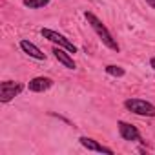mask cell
<instances>
[{
	"instance_id": "5b68a950",
	"label": "cell",
	"mask_w": 155,
	"mask_h": 155,
	"mask_svg": "<svg viewBox=\"0 0 155 155\" xmlns=\"http://www.w3.org/2000/svg\"><path fill=\"white\" fill-rule=\"evenodd\" d=\"M117 128H119V135L124 140H128V142H144L140 131L137 130V126H133V124H130L126 120H119Z\"/></svg>"
},
{
	"instance_id": "9c48e42d",
	"label": "cell",
	"mask_w": 155,
	"mask_h": 155,
	"mask_svg": "<svg viewBox=\"0 0 155 155\" xmlns=\"http://www.w3.org/2000/svg\"><path fill=\"white\" fill-rule=\"evenodd\" d=\"M51 53H53V57H55L64 68H68V69H77V64H75V60H73V57H71V53H69L68 49L55 46V48L51 49Z\"/></svg>"
},
{
	"instance_id": "6da1fadb",
	"label": "cell",
	"mask_w": 155,
	"mask_h": 155,
	"mask_svg": "<svg viewBox=\"0 0 155 155\" xmlns=\"http://www.w3.org/2000/svg\"><path fill=\"white\" fill-rule=\"evenodd\" d=\"M84 18L88 20L90 28L95 31V35L101 38V42H102L108 49H111V51H115V53H119V51H120V46H119L117 38L111 35V31L102 24V20H101L95 13H91V11H84Z\"/></svg>"
},
{
	"instance_id": "52a82bcc",
	"label": "cell",
	"mask_w": 155,
	"mask_h": 155,
	"mask_svg": "<svg viewBox=\"0 0 155 155\" xmlns=\"http://www.w3.org/2000/svg\"><path fill=\"white\" fill-rule=\"evenodd\" d=\"M20 49L28 55V57H31V58H35V60H46V53L37 46V44H33L31 40H28V38H22L20 40Z\"/></svg>"
},
{
	"instance_id": "ba28073f",
	"label": "cell",
	"mask_w": 155,
	"mask_h": 155,
	"mask_svg": "<svg viewBox=\"0 0 155 155\" xmlns=\"http://www.w3.org/2000/svg\"><path fill=\"white\" fill-rule=\"evenodd\" d=\"M79 142H81V144H82L88 151H99V153H108V155H113V150H111V148H108V146L101 144L99 140H95V139H91V137L82 135V137H79Z\"/></svg>"
},
{
	"instance_id": "277c9868",
	"label": "cell",
	"mask_w": 155,
	"mask_h": 155,
	"mask_svg": "<svg viewBox=\"0 0 155 155\" xmlns=\"http://www.w3.org/2000/svg\"><path fill=\"white\" fill-rule=\"evenodd\" d=\"M22 91H24V84L22 82H17V81H4V82H0V102L8 104L15 97H18Z\"/></svg>"
},
{
	"instance_id": "7a4b0ae2",
	"label": "cell",
	"mask_w": 155,
	"mask_h": 155,
	"mask_svg": "<svg viewBox=\"0 0 155 155\" xmlns=\"http://www.w3.org/2000/svg\"><path fill=\"white\" fill-rule=\"evenodd\" d=\"M124 108L139 117H155V104L144 101V99H126Z\"/></svg>"
},
{
	"instance_id": "30bf717a",
	"label": "cell",
	"mask_w": 155,
	"mask_h": 155,
	"mask_svg": "<svg viewBox=\"0 0 155 155\" xmlns=\"http://www.w3.org/2000/svg\"><path fill=\"white\" fill-rule=\"evenodd\" d=\"M104 71H106L108 75H111V77H117V79H120V77L126 75V69L120 68V66H117V64H108V66L104 68Z\"/></svg>"
},
{
	"instance_id": "7c38bea8",
	"label": "cell",
	"mask_w": 155,
	"mask_h": 155,
	"mask_svg": "<svg viewBox=\"0 0 155 155\" xmlns=\"http://www.w3.org/2000/svg\"><path fill=\"white\" fill-rule=\"evenodd\" d=\"M146 4H148L151 9H155V0H146Z\"/></svg>"
},
{
	"instance_id": "8992f818",
	"label": "cell",
	"mask_w": 155,
	"mask_h": 155,
	"mask_svg": "<svg viewBox=\"0 0 155 155\" xmlns=\"http://www.w3.org/2000/svg\"><path fill=\"white\" fill-rule=\"evenodd\" d=\"M51 88H53V79H49V77H33L28 82V90L33 93H44Z\"/></svg>"
},
{
	"instance_id": "3957f363",
	"label": "cell",
	"mask_w": 155,
	"mask_h": 155,
	"mask_svg": "<svg viewBox=\"0 0 155 155\" xmlns=\"http://www.w3.org/2000/svg\"><path fill=\"white\" fill-rule=\"evenodd\" d=\"M40 35H42L46 40H49L51 44H55V46H58V48H64V49H68L71 55L79 51V49H77V46H75V44H73L69 38H66L62 33H58V31H55V29L42 28V29H40Z\"/></svg>"
},
{
	"instance_id": "4fadbf2b",
	"label": "cell",
	"mask_w": 155,
	"mask_h": 155,
	"mask_svg": "<svg viewBox=\"0 0 155 155\" xmlns=\"http://www.w3.org/2000/svg\"><path fill=\"white\" fill-rule=\"evenodd\" d=\"M150 66L155 69V57H151V58H150Z\"/></svg>"
},
{
	"instance_id": "8fae6325",
	"label": "cell",
	"mask_w": 155,
	"mask_h": 155,
	"mask_svg": "<svg viewBox=\"0 0 155 155\" xmlns=\"http://www.w3.org/2000/svg\"><path fill=\"white\" fill-rule=\"evenodd\" d=\"M51 0H22V4L29 9H40V8H46Z\"/></svg>"
}]
</instances>
